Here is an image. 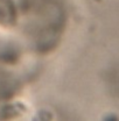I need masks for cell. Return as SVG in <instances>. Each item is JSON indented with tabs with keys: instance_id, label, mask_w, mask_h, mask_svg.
I'll use <instances>...</instances> for the list:
<instances>
[{
	"instance_id": "7a4b0ae2",
	"label": "cell",
	"mask_w": 119,
	"mask_h": 121,
	"mask_svg": "<svg viewBox=\"0 0 119 121\" xmlns=\"http://www.w3.org/2000/svg\"><path fill=\"white\" fill-rule=\"evenodd\" d=\"M25 112H27L26 106L22 103H15V104L4 106L0 111V115L2 119H13V118H16V117L23 114Z\"/></svg>"
},
{
	"instance_id": "3957f363",
	"label": "cell",
	"mask_w": 119,
	"mask_h": 121,
	"mask_svg": "<svg viewBox=\"0 0 119 121\" xmlns=\"http://www.w3.org/2000/svg\"><path fill=\"white\" fill-rule=\"evenodd\" d=\"M1 57H2L1 60H5L6 63H15V62L18 60V54L15 52L13 49H7V50L2 54Z\"/></svg>"
},
{
	"instance_id": "6da1fadb",
	"label": "cell",
	"mask_w": 119,
	"mask_h": 121,
	"mask_svg": "<svg viewBox=\"0 0 119 121\" xmlns=\"http://www.w3.org/2000/svg\"><path fill=\"white\" fill-rule=\"evenodd\" d=\"M16 21V9L12 0H0V23L13 26Z\"/></svg>"
}]
</instances>
